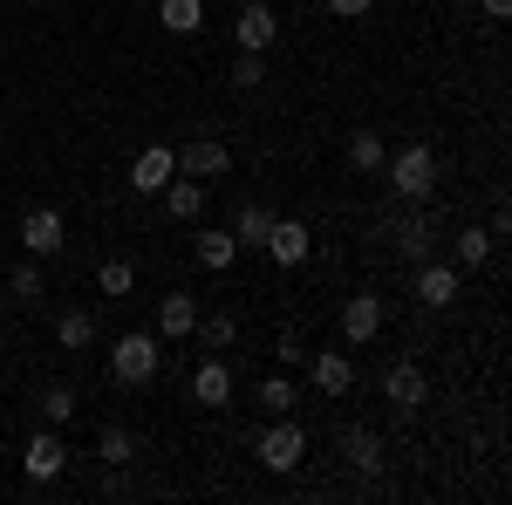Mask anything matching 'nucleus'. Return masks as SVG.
Returning a JSON list of instances; mask_svg holds the SVG:
<instances>
[{"label": "nucleus", "instance_id": "obj_11", "mask_svg": "<svg viewBox=\"0 0 512 505\" xmlns=\"http://www.w3.org/2000/svg\"><path fill=\"white\" fill-rule=\"evenodd\" d=\"M62 212H55V205H35V212H28V219H21V246H28V253H35V260H48V253H62Z\"/></svg>", "mask_w": 512, "mask_h": 505}, {"label": "nucleus", "instance_id": "obj_35", "mask_svg": "<svg viewBox=\"0 0 512 505\" xmlns=\"http://www.w3.org/2000/svg\"><path fill=\"white\" fill-rule=\"evenodd\" d=\"M137 7H151V0H137Z\"/></svg>", "mask_w": 512, "mask_h": 505}, {"label": "nucleus", "instance_id": "obj_33", "mask_svg": "<svg viewBox=\"0 0 512 505\" xmlns=\"http://www.w3.org/2000/svg\"><path fill=\"white\" fill-rule=\"evenodd\" d=\"M369 7H376V0H328V14H335V21H362Z\"/></svg>", "mask_w": 512, "mask_h": 505}, {"label": "nucleus", "instance_id": "obj_4", "mask_svg": "<svg viewBox=\"0 0 512 505\" xmlns=\"http://www.w3.org/2000/svg\"><path fill=\"white\" fill-rule=\"evenodd\" d=\"M280 35V14L267 7V0H246L239 7V21H233V41H239V55H267Z\"/></svg>", "mask_w": 512, "mask_h": 505}, {"label": "nucleus", "instance_id": "obj_8", "mask_svg": "<svg viewBox=\"0 0 512 505\" xmlns=\"http://www.w3.org/2000/svg\"><path fill=\"white\" fill-rule=\"evenodd\" d=\"M192 403L198 410H226V403H233V369H226V355H205L192 369Z\"/></svg>", "mask_w": 512, "mask_h": 505}, {"label": "nucleus", "instance_id": "obj_21", "mask_svg": "<svg viewBox=\"0 0 512 505\" xmlns=\"http://www.w3.org/2000/svg\"><path fill=\"white\" fill-rule=\"evenodd\" d=\"M485 260H492V233H485V226H465V233L451 239V267H458V273L485 267Z\"/></svg>", "mask_w": 512, "mask_h": 505}, {"label": "nucleus", "instance_id": "obj_15", "mask_svg": "<svg viewBox=\"0 0 512 505\" xmlns=\"http://www.w3.org/2000/svg\"><path fill=\"white\" fill-rule=\"evenodd\" d=\"M308 246H315V239H308V226H301V219H274V233H267L274 267H301V260H308Z\"/></svg>", "mask_w": 512, "mask_h": 505}, {"label": "nucleus", "instance_id": "obj_19", "mask_svg": "<svg viewBox=\"0 0 512 505\" xmlns=\"http://www.w3.org/2000/svg\"><path fill=\"white\" fill-rule=\"evenodd\" d=\"M226 233L239 239V253H246V246H267V233H274V212H267V205H239Z\"/></svg>", "mask_w": 512, "mask_h": 505}, {"label": "nucleus", "instance_id": "obj_26", "mask_svg": "<svg viewBox=\"0 0 512 505\" xmlns=\"http://www.w3.org/2000/svg\"><path fill=\"white\" fill-rule=\"evenodd\" d=\"M55 342H62V349H89V342H96V314L69 308L62 321H55Z\"/></svg>", "mask_w": 512, "mask_h": 505}, {"label": "nucleus", "instance_id": "obj_34", "mask_svg": "<svg viewBox=\"0 0 512 505\" xmlns=\"http://www.w3.org/2000/svg\"><path fill=\"white\" fill-rule=\"evenodd\" d=\"M478 7H485L492 21H506V14H512V0H478Z\"/></svg>", "mask_w": 512, "mask_h": 505}, {"label": "nucleus", "instance_id": "obj_2", "mask_svg": "<svg viewBox=\"0 0 512 505\" xmlns=\"http://www.w3.org/2000/svg\"><path fill=\"white\" fill-rule=\"evenodd\" d=\"M158 362H164L158 335H144V328H130V335H117V349H110V376L137 389V383H151V376H158Z\"/></svg>", "mask_w": 512, "mask_h": 505}, {"label": "nucleus", "instance_id": "obj_29", "mask_svg": "<svg viewBox=\"0 0 512 505\" xmlns=\"http://www.w3.org/2000/svg\"><path fill=\"white\" fill-rule=\"evenodd\" d=\"M294 403H301V389H294V376H267V383H260V410H274V417H287Z\"/></svg>", "mask_w": 512, "mask_h": 505}, {"label": "nucleus", "instance_id": "obj_28", "mask_svg": "<svg viewBox=\"0 0 512 505\" xmlns=\"http://www.w3.org/2000/svg\"><path fill=\"white\" fill-rule=\"evenodd\" d=\"M137 287V267L130 260H103V273H96V294H110V301H123Z\"/></svg>", "mask_w": 512, "mask_h": 505}, {"label": "nucleus", "instance_id": "obj_22", "mask_svg": "<svg viewBox=\"0 0 512 505\" xmlns=\"http://www.w3.org/2000/svg\"><path fill=\"white\" fill-rule=\"evenodd\" d=\"M151 7H158V21L171 35H198L205 28V0H151Z\"/></svg>", "mask_w": 512, "mask_h": 505}, {"label": "nucleus", "instance_id": "obj_16", "mask_svg": "<svg viewBox=\"0 0 512 505\" xmlns=\"http://www.w3.org/2000/svg\"><path fill=\"white\" fill-rule=\"evenodd\" d=\"M192 328H198V301H192V294H164V301H158V335H164V342H185Z\"/></svg>", "mask_w": 512, "mask_h": 505}, {"label": "nucleus", "instance_id": "obj_32", "mask_svg": "<svg viewBox=\"0 0 512 505\" xmlns=\"http://www.w3.org/2000/svg\"><path fill=\"white\" fill-rule=\"evenodd\" d=\"M41 294H48V287H41V273H35V267L14 273V301H41Z\"/></svg>", "mask_w": 512, "mask_h": 505}, {"label": "nucleus", "instance_id": "obj_25", "mask_svg": "<svg viewBox=\"0 0 512 505\" xmlns=\"http://www.w3.org/2000/svg\"><path fill=\"white\" fill-rule=\"evenodd\" d=\"M192 335H198V342H205V349H233V342H239V314H233V308L205 314V321H198Z\"/></svg>", "mask_w": 512, "mask_h": 505}, {"label": "nucleus", "instance_id": "obj_20", "mask_svg": "<svg viewBox=\"0 0 512 505\" xmlns=\"http://www.w3.org/2000/svg\"><path fill=\"white\" fill-rule=\"evenodd\" d=\"M96 458H103L110 471H123L130 458H137V430H130V424H103V437H96Z\"/></svg>", "mask_w": 512, "mask_h": 505}, {"label": "nucleus", "instance_id": "obj_30", "mask_svg": "<svg viewBox=\"0 0 512 505\" xmlns=\"http://www.w3.org/2000/svg\"><path fill=\"white\" fill-rule=\"evenodd\" d=\"M274 355H280V369H308V342H301V328H280Z\"/></svg>", "mask_w": 512, "mask_h": 505}, {"label": "nucleus", "instance_id": "obj_13", "mask_svg": "<svg viewBox=\"0 0 512 505\" xmlns=\"http://www.w3.org/2000/svg\"><path fill=\"white\" fill-rule=\"evenodd\" d=\"M308 376H315L321 396H349L355 389V362L342 349H321V355H308Z\"/></svg>", "mask_w": 512, "mask_h": 505}, {"label": "nucleus", "instance_id": "obj_5", "mask_svg": "<svg viewBox=\"0 0 512 505\" xmlns=\"http://www.w3.org/2000/svg\"><path fill=\"white\" fill-rule=\"evenodd\" d=\"M21 471H28L35 485H48V478H62V471H69V444L55 437V424L28 437V451H21Z\"/></svg>", "mask_w": 512, "mask_h": 505}, {"label": "nucleus", "instance_id": "obj_24", "mask_svg": "<svg viewBox=\"0 0 512 505\" xmlns=\"http://www.w3.org/2000/svg\"><path fill=\"white\" fill-rule=\"evenodd\" d=\"M383 157H390V144H383L376 130H355V137H349V171L369 178V171H383Z\"/></svg>", "mask_w": 512, "mask_h": 505}, {"label": "nucleus", "instance_id": "obj_12", "mask_svg": "<svg viewBox=\"0 0 512 505\" xmlns=\"http://www.w3.org/2000/svg\"><path fill=\"white\" fill-rule=\"evenodd\" d=\"M226 164H233V151H226L219 137H192V144L178 151V171H185V178H226Z\"/></svg>", "mask_w": 512, "mask_h": 505}, {"label": "nucleus", "instance_id": "obj_7", "mask_svg": "<svg viewBox=\"0 0 512 505\" xmlns=\"http://www.w3.org/2000/svg\"><path fill=\"white\" fill-rule=\"evenodd\" d=\"M383 396H390L403 417H417V410L431 403V383H424V369H417V362H390V369H383Z\"/></svg>", "mask_w": 512, "mask_h": 505}, {"label": "nucleus", "instance_id": "obj_18", "mask_svg": "<svg viewBox=\"0 0 512 505\" xmlns=\"http://www.w3.org/2000/svg\"><path fill=\"white\" fill-rule=\"evenodd\" d=\"M158 198H164V212H171V219H198V212H205V185H198V178H185V171H178Z\"/></svg>", "mask_w": 512, "mask_h": 505}, {"label": "nucleus", "instance_id": "obj_6", "mask_svg": "<svg viewBox=\"0 0 512 505\" xmlns=\"http://www.w3.org/2000/svg\"><path fill=\"white\" fill-rule=\"evenodd\" d=\"M458 294H465V273L451 260H417V301L424 308H451Z\"/></svg>", "mask_w": 512, "mask_h": 505}, {"label": "nucleus", "instance_id": "obj_10", "mask_svg": "<svg viewBox=\"0 0 512 505\" xmlns=\"http://www.w3.org/2000/svg\"><path fill=\"white\" fill-rule=\"evenodd\" d=\"M171 178H178V151H164V144H144V151H137V164H130V185L151 198V192H164Z\"/></svg>", "mask_w": 512, "mask_h": 505}, {"label": "nucleus", "instance_id": "obj_3", "mask_svg": "<svg viewBox=\"0 0 512 505\" xmlns=\"http://www.w3.org/2000/svg\"><path fill=\"white\" fill-rule=\"evenodd\" d=\"M253 458H260V465H267V471H294V465H301V458H308V430L294 424V417H280V424L267 430L260 444H253Z\"/></svg>", "mask_w": 512, "mask_h": 505}, {"label": "nucleus", "instance_id": "obj_23", "mask_svg": "<svg viewBox=\"0 0 512 505\" xmlns=\"http://www.w3.org/2000/svg\"><path fill=\"white\" fill-rule=\"evenodd\" d=\"M233 260H239L233 233H198V267L205 273H233Z\"/></svg>", "mask_w": 512, "mask_h": 505}, {"label": "nucleus", "instance_id": "obj_31", "mask_svg": "<svg viewBox=\"0 0 512 505\" xmlns=\"http://www.w3.org/2000/svg\"><path fill=\"white\" fill-rule=\"evenodd\" d=\"M267 82V55H239L233 62V89H260Z\"/></svg>", "mask_w": 512, "mask_h": 505}, {"label": "nucleus", "instance_id": "obj_9", "mask_svg": "<svg viewBox=\"0 0 512 505\" xmlns=\"http://www.w3.org/2000/svg\"><path fill=\"white\" fill-rule=\"evenodd\" d=\"M376 335H383V301H376V294H349V301H342V342L369 349Z\"/></svg>", "mask_w": 512, "mask_h": 505}, {"label": "nucleus", "instance_id": "obj_1", "mask_svg": "<svg viewBox=\"0 0 512 505\" xmlns=\"http://www.w3.org/2000/svg\"><path fill=\"white\" fill-rule=\"evenodd\" d=\"M383 178H390L396 198L424 205V198L437 192V157H431V144H403V151H390V157H383Z\"/></svg>", "mask_w": 512, "mask_h": 505}, {"label": "nucleus", "instance_id": "obj_17", "mask_svg": "<svg viewBox=\"0 0 512 505\" xmlns=\"http://www.w3.org/2000/svg\"><path fill=\"white\" fill-rule=\"evenodd\" d=\"M431 246H437L431 212H410V219L396 226V253H403V260H431Z\"/></svg>", "mask_w": 512, "mask_h": 505}, {"label": "nucleus", "instance_id": "obj_14", "mask_svg": "<svg viewBox=\"0 0 512 505\" xmlns=\"http://www.w3.org/2000/svg\"><path fill=\"white\" fill-rule=\"evenodd\" d=\"M342 451H349L355 478H369V485L383 478V437H376V430H342Z\"/></svg>", "mask_w": 512, "mask_h": 505}, {"label": "nucleus", "instance_id": "obj_27", "mask_svg": "<svg viewBox=\"0 0 512 505\" xmlns=\"http://www.w3.org/2000/svg\"><path fill=\"white\" fill-rule=\"evenodd\" d=\"M35 410H41V424H55V430H62L69 417H76V389H62V383H55V389H41V403H35Z\"/></svg>", "mask_w": 512, "mask_h": 505}]
</instances>
